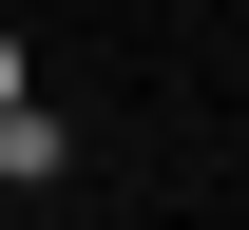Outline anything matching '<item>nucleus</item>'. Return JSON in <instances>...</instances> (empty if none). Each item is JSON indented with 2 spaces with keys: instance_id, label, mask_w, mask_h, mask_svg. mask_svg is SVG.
<instances>
[{
  "instance_id": "obj_1",
  "label": "nucleus",
  "mask_w": 249,
  "mask_h": 230,
  "mask_svg": "<svg viewBox=\"0 0 249 230\" xmlns=\"http://www.w3.org/2000/svg\"><path fill=\"white\" fill-rule=\"evenodd\" d=\"M19 96H38V77H19V38H0V115H19Z\"/></svg>"
}]
</instances>
